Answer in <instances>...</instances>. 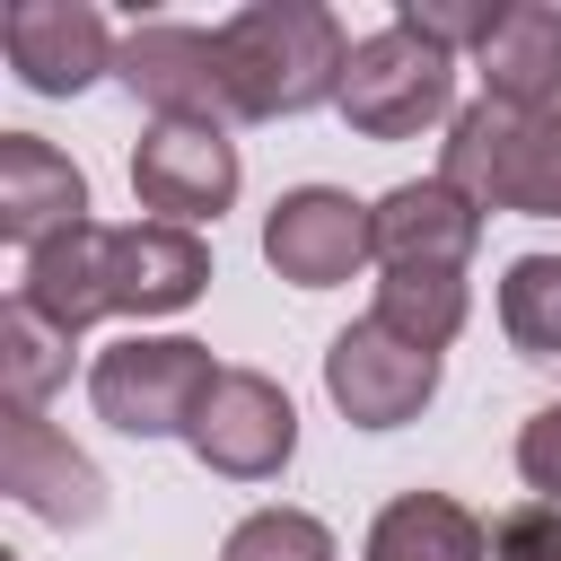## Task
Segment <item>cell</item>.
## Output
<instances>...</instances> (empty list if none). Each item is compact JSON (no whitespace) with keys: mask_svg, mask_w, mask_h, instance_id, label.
<instances>
[{"mask_svg":"<svg viewBox=\"0 0 561 561\" xmlns=\"http://www.w3.org/2000/svg\"><path fill=\"white\" fill-rule=\"evenodd\" d=\"M342 70H351V35L316 0H254L219 26V79L237 123L316 114L342 96Z\"/></svg>","mask_w":561,"mask_h":561,"instance_id":"cell-1","label":"cell"},{"mask_svg":"<svg viewBox=\"0 0 561 561\" xmlns=\"http://www.w3.org/2000/svg\"><path fill=\"white\" fill-rule=\"evenodd\" d=\"M438 175L473 210H517V219H561V114H517L500 96H473L447 123Z\"/></svg>","mask_w":561,"mask_h":561,"instance_id":"cell-2","label":"cell"},{"mask_svg":"<svg viewBox=\"0 0 561 561\" xmlns=\"http://www.w3.org/2000/svg\"><path fill=\"white\" fill-rule=\"evenodd\" d=\"M210 386H219V359L193 333H131V342L96 351V368H88V403L123 438H193Z\"/></svg>","mask_w":561,"mask_h":561,"instance_id":"cell-3","label":"cell"},{"mask_svg":"<svg viewBox=\"0 0 561 561\" xmlns=\"http://www.w3.org/2000/svg\"><path fill=\"white\" fill-rule=\"evenodd\" d=\"M342 123L359 131V140H412V131H430V123H456L447 105H456V53H438V44H421L412 26H377V35H359L351 44V70H342Z\"/></svg>","mask_w":561,"mask_h":561,"instance_id":"cell-4","label":"cell"},{"mask_svg":"<svg viewBox=\"0 0 561 561\" xmlns=\"http://www.w3.org/2000/svg\"><path fill=\"white\" fill-rule=\"evenodd\" d=\"M324 394L342 403L351 430H403L438 394V351H412L403 333H386L377 316H359L324 351Z\"/></svg>","mask_w":561,"mask_h":561,"instance_id":"cell-5","label":"cell"},{"mask_svg":"<svg viewBox=\"0 0 561 561\" xmlns=\"http://www.w3.org/2000/svg\"><path fill=\"white\" fill-rule=\"evenodd\" d=\"M368 254H377V210L351 202L342 184H298V193H280L272 219H263V263H272L280 280H298V289H333V280H351Z\"/></svg>","mask_w":561,"mask_h":561,"instance_id":"cell-6","label":"cell"},{"mask_svg":"<svg viewBox=\"0 0 561 561\" xmlns=\"http://www.w3.org/2000/svg\"><path fill=\"white\" fill-rule=\"evenodd\" d=\"M114 79L158 114V123H219L228 131V79H219V26H175L149 18L123 35Z\"/></svg>","mask_w":561,"mask_h":561,"instance_id":"cell-7","label":"cell"},{"mask_svg":"<svg viewBox=\"0 0 561 561\" xmlns=\"http://www.w3.org/2000/svg\"><path fill=\"white\" fill-rule=\"evenodd\" d=\"M237 140L219 123H149L140 149H131V193L140 210L175 219V228H202L237 202Z\"/></svg>","mask_w":561,"mask_h":561,"instance_id":"cell-8","label":"cell"},{"mask_svg":"<svg viewBox=\"0 0 561 561\" xmlns=\"http://www.w3.org/2000/svg\"><path fill=\"white\" fill-rule=\"evenodd\" d=\"M184 447L228 482H272L298 456V412L263 368H219V386H210V403H202Z\"/></svg>","mask_w":561,"mask_h":561,"instance_id":"cell-9","label":"cell"},{"mask_svg":"<svg viewBox=\"0 0 561 561\" xmlns=\"http://www.w3.org/2000/svg\"><path fill=\"white\" fill-rule=\"evenodd\" d=\"M0 44H9V70L35 88V96H79L88 79H105L123 61L114 26L88 9V0H18L0 18Z\"/></svg>","mask_w":561,"mask_h":561,"instance_id":"cell-10","label":"cell"},{"mask_svg":"<svg viewBox=\"0 0 561 561\" xmlns=\"http://www.w3.org/2000/svg\"><path fill=\"white\" fill-rule=\"evenodd\" d=\"M0 491L18 508H35L44 526H96L105 517V473L44 421V412H9L0 421Z\"/></svg>","mask_w":561,"mask_h":561,"instance_id":"cell-11","label":"cell"},{"mask_svg":"<svg viewBox=\"0 0 561 561\" xmlns=\"http://www.w3.org/2000/svg\"><path fill=\"white\" fill-rule=\"evenodd\" d=\"M210 289V245L175 219H131L105 228V298L114 316H175Z\"/></svg>","mask_w":561,"mask_h":561,"instance_id":"cell-12","label":"cell"},{"mask_svg":"<svg viewBox=\"0 0 561 561\" xmlns=\"http://www.w3.org/2000/svg\"><path fill=\"white\" fill-rule=\"evenodd\" d=\"M473 245H482V210H473L447 175L394 184V193L377 202V263H386V272H465Z\"/></svg>","mask_w":561,"mask_h":561,"instance_id":"cell-13","label":"cell"},{"mask_svg":"<svg viewBox=\"0 0 561 561\" xmlns=\"http://www.w3.org/2000/svg\"><path fill=\"white\" fill-rule=\"evenodd\" d=\"M79 219H88V175L35 131H0V237L35 254Z\"/></svg>","mask_w":561,"mask_h":561,"instance_id":"cell-14","label":"cell"},{"mask_svg":"<svg viewBox=\"0 0 561 561\" xmlns=\"http://www.w3.org/2000/svg\"><path fill=\"white\" fill-rule=\"evenodd\" d=\"M482 96L517 105V114H561V9L552 0H508L491 44L473 53Z\"/></svg>","mask_w":561,"mask_h":561,"instance_id":"cell-15","label":"cell"},{"mask_svg":"<svg viewBox=\"0 0 561 561\" xmlns=\"http://www.w3.org/2000/svg\"><path fill=\"white\" fill-rule=\"evenodd\" d=\"M18 307H35L44 324H61L70 342H79L96 316H114V298H105V228L79 219L70 237L35 245V254H26V280H18Z\"/></svg>","mask_w":561,"mask_h":561,"instance_id":"cell-16","label":"cell"},{"mask_svg":"<svg viewBox=\"0 0 561 561\" xmlns=\"http://www.w3.org/2000/svg\"><path fill=\"white\" fill-rule=\"evenodd\" d=\"M359 561H491V526L447 491H403L377 508Z\"/></svg>","mask_w":561,"mask_h":561,"instance_id":"cell-17","label":"cell"},{"mask_svg":"<svg viewBox=\"0 0 561 561\" xmlns=\"http://www.w3.org/2000/svg\"><path fill=\"white\" fill-rule=\"evenodd\" d=\"M465 272H386L377 280V324L403 333L412 351H447L465 333Z\"/></svg>","mask_w":561,"mask_h":561,"instance_id":"cell-18","label":"cell"},{"mask_svg":"<svg viewBox=\"0 0 561 561\" xmlns=\"http://www.w3.org/2000/svg\"><path fill=\"white\" fill-rule=\"evenodd\" d=\"M61 377H70V333L9 298L0 307V386H9V412H44V394Z\"/></svg>","mask_w":561,"mask_h":561,"instance_id":"cell-19","label":"cell"},{"mask_svg":"<svg viewBox=\"0 0 561 561\" xmlns=\"http://www.w3.org/2000/svg\"><path fill=\"white\" fill-rule=\"evenodd\" d=\"M500 324L526 359H561V254H517L500 280Z\"/></svg>","mask_w":561,"mask_h":561,"instance_id":"cell-20","label":"cell"},{"mask_svg":"<svg viewBox=\"0 0 561 561\" xmlns=\"http://www.w3.org/2000/svg\"><path fill=\"white\" fill-rule=\"evenodd\" d=\"M219 561H333V535H324V517H307V508H254V517L219 543Z\"/></svg>","mask_w":561,"mask_h":561,"instance_id":"cell-21","label":"cell"},{"mask_svg":"<svg viewBox=\"0 0 561 561\" xmlns=\"http://www.w3.org/2000/svg\"><path fill=\"white\" fill-rule=\"evenodd\" d=\"M394 26H412V35L438 44V53H482L491 26H500V9H491V0H403Z\"/></svg>","mask_w":561,"mask_h":561,"instance_id":"cell-22","label":"cell"},{"mask_svg":"<svg viewBox=\"0 0 561 561\" xmlns=\"http://www.w3.org/2000/svg\"><path fill=\"white\" fill-rule=\"evenodd\" d=\"M491 561H561V500H517L500 526H491Z\"/></svg>","mask_w":561,"mask_h":561,"instance_id":"cell-23","label":"cell"},{"mask_svg":"<svg viewBox=\"0 0 561 561\" xmlns=\"http://www.w3.org/2000/svg\"><path fill=\"white\" fill-rule=\"evenodd\" d=\"M517 473L535 500H561V403H543L526 430H517Z\"/></svg>","mask_w":561,"mask_h":561,"instance_id":"cell-24","label":"cell"}]
</instances>
